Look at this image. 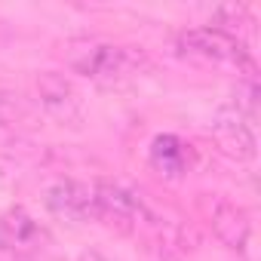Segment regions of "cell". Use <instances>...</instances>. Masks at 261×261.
<instances>
[{"mask_svg":"<svg viewBox=\"0 0 261 261\" xmlns=\"http://www.w3.org/2000/svg\"><path fill=\"white\" fill-rule=\"evenodd\" d=\"M151 166L157 172H163L166 178H178L191 166V148L178 136L163 133V136H157L151 142Z\"/></svg>","mask_w":261,"mask_h":261,"instance_id":"52a82bcc","label":"cell"},{"mask_svg":"<svg viewBox=\"0 0 261 261\" xmlns=\"http://www.w3.org/2000/svg\"><path fill=\"white\" fill-rule=\"evenodd\" d=\"M77 261H108V258H105L101 252H92V249H89V252H80V258H77Z\"/></svg>","mask_w":261,"mask_h":261,"instance_id":"8fae6325","label":"cell"},{"mask_svg":"<svg viewBox=\"0 0 261 261\" xmlns=\"http://www.w3.org/2000/svg\"><path fill=\"white\" fill-rule=\"evenodd\" d=\"M212 19H215V25H212V28H221V31H227V34H233V28H237V25H252L249 10H246V7H237V4L218 7V10L212 13Z\"/></svg>","mask_w":261,"mask_h":261,"instance_id":"30bf717a","label":"cell"},{"mask_svg":"<svg viewBox=\"0 0 261 261\" xmlns=\"http://www.w3.org/2000/svg\"><path fill=\"white\" fill-rule=\"evenodd\" d=\"M203 218L209 221L212 233L230 249V252H246L249 246V237H252V221L246 215L243 206H237L233 200H227L224 194H200L197 200Z\"/></svg>","mask_w":261,"mask_h":261,"instance_id":"3957f363","label":"cell"},{"mask_svg":"<svg viewBox=\"0 0 261 261\" xmlns=\"http://www.w3.org/2000/svg\"><path fill=\"white\" fill-rule=\"evenodd\" d=\"M37 237V221L25 209H10L0 218V243L4 246H22Z\"/></svg>","mask_w":261,"mask_h":261,"instance_id":"9c48e42d","label":"cell"},{"mask_svg":"<svg viewBox=\"0 0 261 261\" xmlns=\"http://www.w3.org/2000/svg\"><path fill=\"white\" fill-rule=\"evenodd\" d=\"M212 133H215V142L221 145L224 154H230L237 160H252L255 157V148H258L255 129L233 105L218 108V114L212 120Z\"/></svg>","mask_w":261,"mask_h":261,"instance_id":"5b68a950","label":"cell"},{"mask_svg":"<svg viewBox=\"0 0 261 261\" xmlns=\"http://www.w3.org/2000/svg\"><path fill=\"white\" fill-rule=\"evenodd\" d=\"M178 49L188 56H197L203 62H221V65H237V71L255 74V62L246 49V43L237 34H227L221 28H191L178 34Z\"/></svg>","mask_w":261,"mask_h":261,"instance_id":"7a4b0ae2","label":"cell"},{"mask_svg":"<svg viewBox=\"0 0 261 261\" xmlns=\"http://www.w3.org/2000/svg\"><path fill=\"white\" fill-rule=\"evenodd\" d=\"M92 194H95V206H98V218H108L111 224L123 227V230H133L139 224H148L154 221L145 200L129 191L117 181H95L92 185Z\"/></svg>","mask_w":261,"mask_h":261,"instance_id":"277c9868","label":"cell"},{"mask_svg":"<svg viewBox=\"0 0 261 261\" xmlns=\"http://www.w3.org/2000/svg\"><path fill=\"white\" fill-rule=\"evenodd\" d=\"M46 206L71 221H89L98 218V206H95V194L89 185L74 181V178H62L46 191Z\"/></svg>","mask_w":261,"mask_h":261,"instance_id":"8992f818","label":"cell"},{"mask_svg":"<svg viewBox=\"0 0 261 261\" xmlns=\"http://www.w3.org/2000/svg\"><path fill=\"white\" fill-rule=\"evenodd\" d=\"M37 92H40V101L56 111V114H77V92L71 86L68 77L56 74V71H46L37 77Z\"/></svg>","mask_w":261,"mask_h":261,"instance_id":"ba28073f","label":"cell"},{"mask_svg":"<svg viewBox=\"0 0 261 261\" xmlns=\"http://www.w3.org/2000/svg\"><path fill=\"white\" fill-rule=\"evenodd\" d=\"M145 53L133 49V46H114V43H83L71 53V68L89 80H101V83H114L120 77L139 74V68L145 65Z\"/></svg>","mask_w":261,"mask_h":261,"instance_id":"6da1fadb","label":"cell"}]
</instances>
